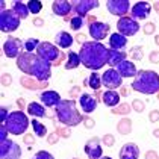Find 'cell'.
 <instances>
[{"mask_svg": "<svg viewBox=\"0 0 159 159\" xmlns=\"http://www.w3.org/2000/svg\"><path fill=\"white\" fill-rule=\"evenodd\" d=\"M84 121H85V127L86 129H91V127H94V120H91V118H84Z\"/></svg>", "mask_w": 159, "mask_h": 159, "instance_id": "7dc6e473", "label": "cell"}, {"mask_svg": "<svg viewBox=\"0 0 159 159\" xmlns=\"http://www.w3.org/2000/svg\"><path fill=\"white\" fill-rule=\"evenodd\" d=\"M132 89L141 94H158L159 93V74L152 70H139L132 82Z\"/></svg>", "mask_w": 159, "mask_h": 159, "instance_id": "3957f363", "label": "cell"}, {"mask_svg": "<svg viewBox=\"0 0 159 159\" xmlns=\"http://www.w3.org/2000/svg\"><path fill=\"white\" fill-rule=\"evenodd\" d=\"M56 117L59 123H62L67 127H74L77 124L84 121V115L77 111L76 106V100L70 98V100H62L61 103L56 106Z\"/></svg>", "mask_w": 159, "mask_h": 159, "instance_id": "277c9868", "label": "cell"}, {"mask_svg": "<svg viewBox=\"0 0 159 159\" xmlns=\"http://www.w3.org/2000/svg\"><path fill=\"white\" fill-rule=\"evenodd\" d=\"M103 144H105V146H108V147H111L112 146V144H114V136H112V135H105V136H103Z\"/></svg>", "mask_w": 159, "mask_h": 159, "instance_id": "7bdbcfd3", "label": "cell"}, {"mask_svg": "<svg viewBox=\"0 0 159 159\" xmlns=\"http://www.w3.org/2000/svg\"><path fill=\"white\" fill-rule=\"evenodd\" d=\"M8 134H9V132H8L6 126H5V124H2V126H0V143H2V141H6V139H8V136H6Z\"/></svg>", "mask_w": 159, "mask_h": 159, "instance_id": "f35d334b", "label": "cell"}, {"mask_svg": "<svg viewBox=\"0 0 159 159\" xmlns=\"http://www.w3.org/2000/svg\"><path fill=\"white\" fill-rule=\"evenodd\" d=\"M23 47H25V44L18 39V38L15 37H8V39L5 41V44H3V53H5V56H8V58H18L21 53H23Z\"/></svg>", "mask_w": 159, "mask_h": 159, "instance_id": "8fae6325", "label": "cell"}, {"mask_svg": "<svg viewBox=\"0 0 159 159\" xmlns=\"http://www.w3.org/2000/svg\"><path fill=\"white\" fill-rule=\"evenodd\" d=\"M0 117H2V124H5V123H6V120H8V117H9L8 109H6L5 106H2V108H0Z\"/></svg>", "mask_w": 159, "mask_h": 159, "instance_id": "ab89813d", "label": "cell"}, {"mask_svg": "<svg viewBox=\"0 0 159 159\" xmlns=\"http://www.w3.org/2000/svg\"><path fill=\"white\" fill-rule=\"evenodd\" d=\"M55 43H56V46H58V47H61V49H70V47L73 46L74 39H73V37H71L68 32L61 30V32H58V34H56V37H55Z\"/></svg>", "mask_w": 159, "mask_h": 159, "instance_id": "7402d4cb", "label": "cell"}, {"mask_svg": "<svg viewBox=\"0 0 159 159\" xmlns=\"http://www.w3.org/2000/svg\"><path fill=\"white\" fill-rule=\"evenodd\" d=\"M85 85L89 86V88H93V89H96V91H98L100 86L103 85V84H102V76H100L97 71H93V73L89 74V77L85 80Z\"/></svg>", "mask_w": 159, "mask_h": 159, "instance_id": "f1b7e54d", "label": "cell"}, {"mask_svg": "<svg viewBox=\"0 0 159 159\" xmlns=\"http://www.w3.org/2000/svg\"><path fill=\"white\" fill-rule=\"evenodd\" d=\"M127 53L123 52V50H109V61H108V65L111 68H117L118 64H121L124 59H126Z\"/></svg>", "mask_w": 159, "mask_h": 159, "instance_id": "4316f807", "label": "cell"}, {"mask_svg": "<svg viewBox=\"0 0 159 159\" xmlns=\"http://www.w3.org/2000/svg\"><path fill=\"white\" fill-rule=\"evenodd\" d=\"M11 82H12V77H11L9 74H6V73L2 74V84H3V86L11 85Z\"/></svg>", "mask_w": 159, "mask_h": 159, "instance_id": "60d3db41", "label": "cell"}, {"mask_svg": "<svg viewBox=\"0 0 159 159\" xmlns=\"http://www.w3.org/2000/svg\"><path fill=\"white\" fill-rule=\"evenodd\" d=\"M117 29H118V34H121L124 37H134L135 34L139 30V23L138 20H135L132 17H121L117 23Z\"/></svg>", "mask_w": 159, "mask_h": 159, "instance_id": "9c48e42d", "label": "cell"}, {"mask_svg": "<svg viewBox=\"0 0 159 159\" xmlns=\"http://www.w3.org/2000/svg\"><path fill=\"white\" fill-rule=\"evenodd\" d=\"M20 17L14 12L12 9H5L0 12V29L2 32H6V34H11L15 32L20 26Z\"/></svg>", "mask_w": 159, "mask_h": 159, "instance_id": "52a82bcc", "label": "cell"}, {"mask_svg": "<svg viewBox=\"0 0 159 159\" xmlns=\"http://www.w3.org/2000/svg\"><path fill=\"white\" fill-rule=\"evenodd\" d=\"M34 25L35 26H38V27H39V26H44V20H41V18H35V20H34Z\"/></svg>", "mask_w": 159, "mask_h": 159, "instance_id": "f5cc1de1", "label": "cell"}, {"mask_svg": "<svg viewBox=\"0 0 159 159\" xmlns=\"http://www.w3.org/2000/svg\"><path fill=\"white\" fill-rule=\"evenodd\" d=\"M102 84L106 86L108 89H117L123 84L121 74L117 71V68H108L105 73L102 74Z\"/></svg>", "mask_w": 159, "mask_h": 159, "instance_id": "30bf717a", "label": "cell"}, {"mask_svg": "<svg viewBox=\"0 0 159 159\" xmlns=\"http://www.w3.org/2000/svg\"><path fill=\"white\" fill-rule=\"evenodd\" d=\"M155 135H156V136H159V130H156V132H155Z\"/></svg>", "mask_w": 159, "mask_h": 159, "instance_id": "9f6ffc18", "label": "cell"}, {"mask_svg": "<svg viewBox=\"0 0 159 159\" xmlns=\"http://www.w3.org/2000/svg\"><path fill=\"white\" fill-rule=\"evenodd\" d=\"M20 82L27 89H41V88H46L47 86V82H39L38 79L32 77V76H23Z\"/></svg>", "mask_w": 159, "mask_h": 159, "instance_id": "d4e9b609", "label": "cell"}, {"mask_svg": "<svg viewBox=\"0 0 159 159\" xmlns=\"http://www.w3.org/2000/svg\"><path fill=\"white\" fill-rule=\"evenodd\" d=\"M76 39H77V43L79 44H85L86 41H85V35H82V34H79L77 37H76Z\"/></svg>", "mask_w": 159, "mask_h": 159, "instance_id": "f907efd6", "label": "cell"}, {"mask_svg": "<svg viewBox=\"0 0 159 159\" xmlns=\"http://www.w3.org/2000/svg\"><path fill=\"white\" fill-rule=\"evenodd\" d=\"M152 12V5L148 2H136L130 8V17L135 20H146Z\"/></svg>", "mask_w": 159, "mask_h": 159, "instance_id": "9a60e30c", "label": "cell"}, {"mask_svg": "<svg viewBox=\"0 0 159 159\" xmlns=\"http://www.w3.org/2000/svg\"><path fill=\"white\" fill-rule=\"evenodd\" d=\"M132 106H134V109L136 111V112H143V109H144V103L139 102V100H134Z\"/></svg>", "mask_w": 159, "mask_h": 159, "instance_id": "b9f144b4", "label": "cell"}, {"mask_svg": "<svg viewBox=\"0 0 159 159\" xmlns=\"http://www.w3.org/2000/svg\"><path fill=\"white\" fill-rule=\"evenodd\" d=\"M20 158H21V148L15 141L6 139V141L0 143V159H20Z\"/></svg>", "mask_w": 159, "mask_h": 159, "instance_id": "ba28073f", "label": "cell"}, {"mask_svg": "<svg viewBox=\"0 0 159 159\" xmlns=\"http://www.w3.org/2000/svg\"><path fill=\"white\" fill-rule=\"evenodd\" d=\"M17 67L26 76H32L39 82H47L52 76V62L44 61L34 53L23 52L17 58Z\"/></svg>", "mask_w": 159, "mask_h": 159, "instance_id": "6da1fadb", "label": "cell"}, {"mask_svg": "<svg viewBox=\"0 0 159 159\" xmlns=\"http://www.w3.org/2000/svg\"><path fill=\"white\" fill-rule=\"evenodd\" d=\"M144 32H146V34H152V32H155V25H153V23H147L146 27H144Z\"/></svg>", "mask_w": 159, "mask_h": 159, "instance_id": "bcb514c9", "label": "cell"}, {"mask_svg": "<svg viewBox=\"0 0 159 159\" xmlns=\"http://www.w3.org/2000/svg\"><path fill=\"white\" fill-rule=\"evenodd\" d=\"M146 158L147 159H158V155H156L155 152H148V153L146 155Z\"/></svg>", "mask_w": 159, "mask_h": 159, "instance_id": "816d5d0a", "label": "cell"}, {"mask_svg": "<svg viewBox=\"0 0 159 159\" xmlns=\"http://www.w3.org/2000/svg\"><path fill=\"white\" fill-rule=\"evenodd\" d=\"M12 9L14 12L17 14L21 20H25V18H27L29 17V14H30V11H29V8H27V3H23V2H18V0H15V2H12Z\"/></svg>", "mask_w": 159, "mask_h": 159, "instance_id": "83f0119b", "label": "cell"}, {"mask_svg": "<svg viewBox=\"0 0 159 159\" xmlns=\"http://www.w3.org/2000/svg\"><path fill=\"white\" fill-rule=\"evenodd\" d=\"M39 44H41V41L38 38H27L25 41V50L27 53H34V50H37Z\"/></svg>", "mask_w": 159, "mask_h": 159, "instance_id": "1f68e13d", "label": "cell"}, {"mask_svg": "<svg viewBox=\"0 0 159 159\" xmlns=\"http://www.w3.org/2000/svg\"><path fill=\"white\" fill-rule=\"evenodd\" d=\"M130 111V106L127 105V103H124V105H118L115 109L112 111V114H121V115H124V114H127Z\"/></svg>", "mask_w": 159, "mask_h": 159, "instance_id": "d590c367", "label": "cell"}, {"mask_svg": "<svg viewBox=\"0 0 159 159\" xmlns=\"http://www.w3.org/2000/svg\"><path fill=\"white\" fill-rule=\"evenodd\" d=\"M102 100H103V103L106 106L115 108V106L120 105V94L117 91H114V89H108V91H105L102 94Z\"/></svg>", "mask_w": 159, "mask_h": 159, "instance_id": "603a6c76", "label": "cell"}, {"mask_svg": "<svg viewBox=\"0 0 159 159\" xmlns=\"http://www.w3.org/2000/svg\"><path fill=\"white\" fill-rule=\"evenodd\" d=\"M58 139H59V136H58V134H56V132L52 135V136H49V143H50V144H55V143H58Z\"/></svg>", "mask_w": 159, "mask_h": 159, "instance_id": "c3c4849f", "label": "cell"}, {"mask_svg": "<svg viewBox=\"0 0 159 159\" xmlns=\"http://www.w3.org/2000/svg\"><path fill=\"white\" fill-rule=\"evenodd\" d=\"M37 55L41 59L52 62V65H55V67H58V65L65 59V55L62 53L61 50L58 49L55 44L47 43V41H43V43L38 46Z\"/></svg>", "mask_w": 159, "mask_h": 159, "instance_id": "8992f818", "label": "cell"}, {"mask_svg": "<svg viewBox=\"0 0 159 159\" xmlns=\"http://www.w3.org/2000/svg\"><path fill=\"white\" fill-rule=\"evenodd\" d=\"M156 38H158V39H156V43H158V44H159V37H156Z\"/></svg>", "mask_w": 159, "mask_h": 159, "instance_id": "6f0895ef", "label": "cell"}, {"mask_svg": "<svg viewBox=\"0 0 159 159\" xmlns=\"http://www.w3.org/2000/svg\"><path fill=\"white\" fill-rule=\"evenodd\" d=\"M29 118L23 111H12L5 123L8 132L11 135H23L29 127Z\"/></svg>", "mask_w": 159, "mask_h": 159, "instance_id": "5b68a950", "label": "cell"}, {"mask_svg": "<svg viewBox=\"0 0 159 159\" xmlns=\"http://www.w3.org/2000/svg\"><path fill=\"white\" fill-rule=\"evenodd\" d=\"M79 105H80V109L82 112H85V114H91V112H94L96 108H97V98L94 97V96H91V94H80L79 96Z\"/></svg>", "mask_w": 159, "mask_h": 159, "instance_id": "e0dca14e", "label": "cell"}, {"mask_svg": "<svg viewBox=\"0 0 159 159\" xmlns=\"http://www.w3.org/2000/svg\"><path fill=\"white\" fill-rule=\"evenodd\" d=\"M158 97H159V93H158Z\"/></svg>", "mask_w": 159, "mask_h": 159, "instance_id": "680465c9", "label": "cell"}, {"mask_svg": "<svg viewBox=\"0 0 159 159\" xmlns=\"http://www.w3.org/2000/svg\"><path fill=\"white\" fill-rule=\"evenodd\" d=\"M80 62L82 65L91 70L97 71L105 67V64L109 61V49L97 41H86L85 44L80 46Z\"/></svg>", "mask_w": 159, "mask_h": 159, "instance_id": "7a4b0ae2", "label": "cell"}, {"mask_svg": "<svg viewBox=\"0 0 159 159\" xmlns=\"http://www.w3.org/2000/svg\"><path fill=\"white\" fill-rule=\"evenodd\" d=\"M106 8L112 15L121 18V17H126V14H129L132 6L129 0H109L106 3Z\"/></svg>", "mask_w": 159, "mask_h": 159, "instance_id": "7c38bea8", "label": "cell"}, {"mask_svg": "<svg viewBox=\"0 0 159 159\" xmlns=\"http://www.w3.org/2000/svg\"><path fill=\"white\" fill-rule=\"evenodd\" d=\"M52 11L53 14L59 15L67 18V15L73 11V3L71 2H65V0H58V2H53L52 3Z\"/></svg>", "mask_w": 159, "mask_h": 159, "instance_id": "d6986e66", "label": "cell"}, {"mask_svg": "<svg viewBox=\"0 0 159 159\" xmlns=\"http://www.w3.org/2000/svg\"><path fill=\"white\" fill-rule=\"evenodd\" d=\"M27 8L32 14H39L41 9H43V3L38 2V0H29L27 2Z\"/></svg>", "mask_w": 159, "mask_h": 159, "instance_id": "e575fe53", "label": "cell"}, {"mask_svg": "<svg viewBox=\"0 0 159 159\" xmlns=\"http://www.w3.org/2000/svg\"><path fill=\"white\" fill-rule=\"evenodd\" d=\"M126 46H127V38L121 34L115 32L109 37V47L112 50H123Z\"/></svg>", "mask_w": 159, "mask_h": 159, "instance_id": "cb8c5ba5", "label": "cell"}, {"mask_svg": "<svg viewBox=\"0 0 159 159\" xmlns=\"http://www.w3.org/2000/svg\"><path fill=\"white\" fill-rule=\"evenodd\" d=\"M27 114L29 115H32V117H37V118H43V117H47L49 114H47V111L44 109V105H39L37 102H32V103H29L27 105Z\"/></svg>", "mask_w": 159, "mask_h": 159, "instance_id": "484cf974", "label": "cell"}, {"mask_svg": "<svg viewBox=\"0 0 159 159\" xmlns=\"http://www.w3.org/2000/svg\"><path fill=\"white\" fill-rule=\"evenodd\" d=\"M130 56L134 59H141L143 58V49L141 47H134V49L130 50Z\"/></svg>", "mask_w": 159, "mask_h": 159, "instance_id": "74e56055", "label": "cell"}, {"mask_svg": "<svg viewBox=\"0 0 159 159\" xmlns=\"http://www.w3.org/2000/svg\"><path fill=\"white\" fill-rule=\"evenodd\" d=\"M117 71L121 74V77H135L136 73H138L135 64L132 61H129V59H124L121 64H118L117 65Z\"/></svg>", "mask_w": 159, "mask_h": 159, "instance_id": "44dd1931", "label": "cell"}, {"mask_svg": "<svg viewBox=\"0 0 159 159\" xmlns=\"http://www.w3.org/2000/svg\"><path fill=\"white\" fill-rule=\"evenodd\" d=\"M111 26L108 23H102V21H94L91 25H88V32L93 38V41H97L100 43L102 39H105L106 35L109 34Z\"/></svg>", "mask_w": 159, "mask_h": 159, "instance_id": "4fadbf2b", "label": "cell"}, {"mask_svg": "<svg viewBox=\"0 0 159 159\" xmlns=\"http://www.w3.org/2000/svg\"><path fill=\"white\" fill-rule=\"evenodd\" d=\"M98 3L97 0H77V2H74L73 3V11L76 15H79V17H86L89 11H93V9H96L98 8Z\"/></svg>", "mask_w": 159, "mask_h": 159, "instance_id": "5bb4252c", "label": "cell"}, {"mask_svg": "<svg viewBox=\"0 0 159 159\" xmlns=\"http://www.w3.org/2000/svg\"><path fill=\"white\" fill-rule=\"evenodd\" d=\"M100 159H112V158H111V156H102Z\"/></svg>", "mask_w": 159, "mask_h": 159, "instance_id": "11a10c76", "label": "cell"}, {"mask_svg": "<svg viewBox=\"0 0 159 159\" xmlns=\"http://www.w3.org/2000/svg\"><path fill=\"white\" fill-rule=\"evenodd\" d=\"M130 120H127V118H123L121 121H120V124H118V132L121 135H126V134H129L130 132V129H132V124H130Z\"/></svg>", "mask_w": 159, "mask_h": 159, "instance_id": "836d02e7", "label": "cell"}, {"mask_svg": "<svg viewBox=\"0 0 159 159\" xmlns=\"http://www.w3.org/2000/svg\"><path fill=\"white\" fill-rule=\"evenodd\" d=\"M150 61L156 62V64H158V53H156V52H153V53L150 55Z\"/></svg>", "mask_w": 159, "mask_h": 159, "instance_id": "db71d44e", "label": "cell"}, {"mask_svg": "<svg viewBox=\"0 0 159 159\" xmlns=\"http://www.w3.org/2000/svg\"><path fill=\"white\" fill-rule=\"evenodd\" d=\"M32 129H34V135H37L39 138L47 136V127H46L43 123H39L38 120H35V118H32Z\"/></svg>", "mask_w": 159, "mask_h": 159, "instance_id": "4dcf8cb0", "label": "cell"}, {"mask_svg": "<svg viewBox=\"0 0 159 159\" xmlns=\"http://www.w3.org/2000/svg\"><path fill=\"white\" fill-rule=\"evenodd\" d=\"M139 148L135 143H126L120 150V159H138Z\"/></svg>", "mask_w": 159, "mask_h": 159, "instance_id": "ffe728a7", "label": "cell"}, {"mask_svg": "<svg viewBox=\"0 0 159 159\" xmlns=\"http://www.w3.org/2000/svg\"><path fill=\"white\" fill-rule=\"evenodd\" d=\"M34 159H55V158H53L52 153L46 152V150H41V152H38L37 155L34 156Z\"/></svg>", "mask_w": 159, "mask_h": 159, "instance_id": "8d00e7d4", "label": "cell"}, {"mask_svg": "<svg viewBox=\"0 0 159 159\" xmlns=\"http://www.w3.org/2000/svg\"><path fill=\"white\" fill-rule=\"evenodd\" d=\"M79 64H82L80 62V56L76 52H68V58H67V61L64 64V67L67 70H73L76 67H79Z\"/></svg>", "mask_w": 159, "mask_h": 159, "instance_id": "f546056e", "label": "cell"}, {"mask_svg": "<svg viewBox=\"0 0 159 159\" xmlns=\"http://www.w3.org/2000/svg\"><path fill=\"white\" fill-rule=\"evenodd\" d=\"M23 141H25L26 144H29V146H30V148H32V146H34V143H35V138H34L32 135H25Z\"/></svg>", "mask_w": 159, "mask_h": 159, "instance_id": "f6af8a7d", "label": "cell"}, {"mask_svg": "<svg viewBox=\"0 0 159 159\" xmlns=\"http://www.w3.org/2000/svg\"><path fill=\"white\" fill-rule=\"evenodd\" d=\"M158 118H159V112L158 111H153V112L150 114V120H152V121H156Z\"/></svg>", "mask_w": 159, "mask_h": 159, "instance_id": "681fc988", "label": "cell"}, {"mask_svg": "<svg viewBox=\"0 0 159 159\" xmlns=\"http://www.w3.org/2000/svg\"><path fill=\"white\" fill-rule=\"evenodd\" d=\"M85 153H86V156H88V159H100L103 156V150H102L98 138H91V139L86 141Z\"/></svg>", "mask_w": 159, "mask_h": 159, "instance_id": "2e32d148", "label": "cell"}, {"mask_svg": "<svg viewBox=\"0 0 159 159\" xmlns=\"http://www.w3.org/2000/svg\"><path fill=\"white\" fill-rule=\"evenodd\" d=\"M55 132L58 135H61V136H64V138H70V135H71L70 134V129H68V130H67V129H56Z\"/></svg>", "mask_w": 159, "mask_h": 159, "instance_id": "ee69618b", "label": "cell"}, {"mask_svg": "<svg viewBox=\"0 0 159 159\" xmlns=\"http://www.w3.org/2000/svg\"><path fill=\"white\" fill-rule=\"evenodd\" d=\"M74 159H77V158H74Z\"/></svg>", "mask_w": 159, "mask_h": 159, "instance_id": "91938a15", "label": "cell"}, {"mask_svg": "<svg viewBox=\"0 0 159 159\" xmlns=\"http://www.w3.org/2000/svg\"><path fill=\"white\" fill-rule=\"evenodd\" d=\"M39 100H41V103H43L44 106H47V108H56L62 102L59 93H56V91H43V93L39 94Z\"/></svg>", "mask_w": 159, "mask_h": 159, "instance_id": "ac0fdd59", "label": "cell"}, {"mask_svg": "<svg viewBox=\"0 0 159 159\" xmlns=\"http://www.w3.org/2000/svg\"><path fill=\"white\" fill-rule=\"evenodd\" d=\"M84 25H85V21H84V18L79 17V15H73V17L70 18V27H71V30H79Z\"/></svg>", "mask_w": 159, "mask_h": 159, "instance_id": "d6a6232c", "label": "cell"}]
</instances>
